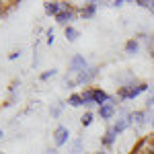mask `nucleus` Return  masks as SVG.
I'll list each match as a JSON object with an SVG mask.
<instances>
[{
	"instance_id": "nucleus-3",
	"label": "nucleus",
	"mask_w": 154,
	"mask_h": 154,
	"mask_svg": "<svg viewBox=\"0 0 154 154\" xmlns=\"http://www.w3.org/2000/svg\"><path fill=\"white\" fill-rule=\"evenodd\" d=\"M131 154H154V140L142 138L140 142L134 146V152Z\"/></svg>"
},
{
	"instance_id": "nucleus-16",
	"label": "nucleus",
	"mask_w": 154,
	"mask_h": 154,
	"mask_svg": "<svg viewBox=\"0 0 154 154\" xmlns=\"http://www.w3.org/2000/svg\"><path fill=\"white\" fill-rule=\"evenodd\" d=\"M64 35H66L68 41H76V39H78V31L70 25V27H66V29H64Z\"/></svg>"
},
{
	"instance_id": "nucleus-8",
	"label": "nucleus",
	"mask_w": 154,
	"mask_h": 154,
	"mask_svg": "<svg viewBox=\"0 0 154 154\" xmlns=\"http://www.w3.org/2000/svg\"><path fill=\"white\" fill-rule=\"evenodd\" d=\"M95 12H97V2H86L82 8L78 11V14H80L82 19H93Z\"/></svg>"
},
{
	"instance_id": "nucleus-9",
	"label": "nucleus",
	"mask_w": 154,
	"mask_h": 154,
	"mask_svg": "<svg viewBox=\"0 0 154 154\" xmlns=\"http://www.w3.org/2000/svg\"><path fill=\"white\" fill-rule=\"evenodd\" d=\"M115 115V105L113 103H105V105L99 107V117L101 119H111Z\"/></svg>"
},
{
	"instance_id": "nucleus-10",
	"label": "nucleus",
	"mask_w": 154,
	"mask_h": 154,
	"mask_svg": "<svg viewBox=\"0 0 154 154\" xmlns=\"http://www.w3.org/2000/svg\"><path fill=\"white\" fill-rule=\"evenodd\" d=\"M43 8H45V14H49V17H58L60 12H62V2H45Z\"/></svg>"
},
{
	"instance_id": "nucleus-4",
	"label": "nucleus",
	"mask_w": 154,
	"mask_h": 154,
	"mask_svg": "<svg viewBox=\"0 0 154 154\" xmlns=\"http://www.w3.org/2000/svg\"><path fill=\"white\" fill-rule=\"evenodd\" d=\"M88 66H86V60H84V56H80V54H76L74 58L70 60V66H68V70L74 72V74H80L82 70H86Z\"/></svg>"
},
{
	"instance_id": "nucleus-14",
	"label": "nucleus",
	"mask_w": 154,
	"mask_h": 154,
	"mask_svg": "<svg viewBox=\"0 0 154 154\" xmlns=\"http://www.w3.org/2000/svg\"><path fill=\"white\" fill-rule=\"evenodd\" d=\"M82 95V101L86 107L95 105V88H84V93H80Z\"/></svg>"
},
{
	"instance_id": "nucleus-13",
	"label": "nucleus",
	"mask_w": 154,
	"mask_h": 154,
	"mask_svg": "<svg viewBox=\"0 0 154 154\" xmlns=\"http://www.w3.org/2000/svg\"><path fill=\"white\" fill-rule=\"evenodd\" d=\"M111 101V97L107 95L105 91H101V88H95V105H105V103H109Z\"/></svg>"
},
{
	"instance_id": "nucleus-21",
	"label": "nucleus",
	"mask_w": 154,
	"mask_h": 154,
	"mask_svg": "<svg viewBox=\"0 0 154 154\" xmlns=\"http://www.w3.org/2000/svg\"><path fill=\"white\" fill-rule=\"evenodd\" d=\"M60 113H62V103H58L56 107H51V117H60Z\"/></svg>"
},
{
	"instance_id": "nucleus-23",
	"label": "nucleus",
	"mask_w": 154,
	"mask_h": 154,
	"mask_svg": "<svg viewBox=\"0 0 154 154\" xmlns=\"http://www.w3.org/2000/svg\"><path fill=\"white\" fill-rule=\"evenodd\" d=\"M136 4H138V6H142V8H148V4H150V2H148V0H136Z\"/></svg>"
},
{
	"instance_id": "nucleus-5",
	"label": "nucleus",
	"mask_w": 154,
	"mask_h": 154,
	"mask_svg": "<svg viewBox=\"0 0 154 154\" xmlns=\"http://www.w3.org/2000/svg\"><path fill=\"white\" fill-rule=\"evenodd\" d=\"M68 138H70L68 128L58 125V128L54 130V142H56V146H64V144H68Z\"/></svg>"
},
{
	"instance_id": "nucleus-26",
	"label": "nucleus",
	"mask_w": 154,
	"mask_h": 154,
	"mask_svg": "<svg viewBox=\"0 0 154 154\" xmlns=\"http://www.w3.org/2000/svg\"><path fill=\"white\" fill-rule=\"evenodd\" d=\"M148 8H150V12H154V0H150V4H148Z\"/></svg>"
},
{
	"instance_id": "nucleus-7",
	"label": "nucleus",
	"mask_w": 154,
	"mask_h": 154,
	"mask_svg": "<svg viewBox=\"0 0 154 154\" xmlns=\"http://www.w3.org/2000/svg\"><path fill=\"white\" fill-rule=\"evenodd\" d=\"M130 125H131V119H130V113H128V115L119 117L117 121L113 123V128H111V130L115 131V134H121V131H125V130H128Z\"/></svg>"
},
{
	"instance_id": "nucleus-24",
	"label": "nucleus",
	"mask_w": 154,
	"mask_h": 154,
	"mask_svg": "<svg viewBox=\"0 0 154 154\" xmlns=\"http://www.w3.org/2000/svg\"><path fill=\"white\" fill-rule=\"evenodd\" d=\"M48 43H49V45L54 43V31H51V29L48 31Z\"/></svg>"
},
{
	"instance_id": "nucleus-31",
	"label": "nucleus",
	"mask_w": 154,
	"mask_h": 154,
	"mask_svg": "<svg viewBox=\"0 0 154 154\" xmlns=\"http://www.w3.org/2000/svg\"><path fill=\"white\" fill-rule=\"evenodd\" d=\"M0 138H2V130H0Z\"/></svg>"
},
{
	"instance_id": "nucleus-32",
	"label": "nucleus",
	"mask_w": 154,
	"mask_h": 154,
	"mask_svg": "<svg viewBox=\"0 0 154 154\" xmlns=\"http://www.w3.org/2000/svg\"><path fill=\"white\" fill-rule=\"evenodd\" d=\"M152 39H154V35H152Z\"/></svg>"
},
{
	"instance_id": "nucleus-17",
	"label": "nucleus",
	"mask_w": 154,
	"mask_h": 154,
	"mask_svg": "<svg viewBox=\"0 0 154 154\" xmlns=\"http://www.w3.org/2000/svg\"><path fill=\"white\" fill-rule=\"evenodd\" d=\"M68 105H70V107H80V105H84L82 95H70V99H68Z\"/></svg>"
},
{
	"instance_id": "nucleus-25",
	"label": "nucleus",
	"mask_w": 154,
	"mask_h": 154,
	"mask_svg": "<svg viewBox=\"0 0 154 154\" xmlns=\"http://www.w3.org/2000/svg\"><path fill=\"white\" fill-rule=\"evenodd\" d=\"M21 56V51H12V54H8V60H17Z\"/></svg>"
},
{
	"instance_id": "nucleus-6",
	"label": "nucleus",
	"mask_w": 154,
	"mask_h": 154,
	"mask_svg": "<svg viewBox=\"0 0 154 154\" xmlns=\"http://www.w3.org/2000/svg\"><path fill=\"white\" fill-rule=\"evenodd\" d=\"M97 74H99V68H86V70H82L80 74H76V84H88L93 78H95Z\"/></svg>"
},
{
	"instance_id": "nucleus-12",
	"label": "nucleus",
	"mask_w": 154,
	"mask_h": 154,
	"mask_svg": "<svg viewBox=\"0 0 154 154\" xmlns=\"http://www.w3.org/2000/svg\"><path fill=\"white\" fill-rule=\"evenodd\" d=\"M130 119H131V123H136L138 128H142L144 123H146V111H134V113H130Z\"/></svg>"
},
{
	"instance_id": "nucleus-22",
	"label": "nucleus",
	"mask_w": 154,
	"mask_h": 154,
	"mask_svg": "<svg viewBox=\"0 0 154 154\" xmlns=\"http://www.w3.org/2000/svg\"><path fill=\"white\" fill-rule=\"evenodd\" d=\"M154 105V91H152V95H148V99H146V107H152Z\"/></svg>"
},
{
	"instance_id": "nucleus-1",
	"label": "nucleus",
	"mask_w": 154,
	"mask_h": 154,
	"mask_svg": "<svg viewBox=\"0 0 154 154\" xmlns=\"http://www.w3.org/2000/svg\"><path fill=\"white\" fill-rule=\"evenodd\" d=\"M148 88H152V86H148L146 82H131V84H123L121 88L117 91V97L121 101H131V99H136V97H140L142 93H146Z\"/></svg>"
},
{
	"instance_id": "nucleus-19",
	"label": "nucleus",
	"mask_w": 154,
	"mask_h": 154,
	"mask_svg": "<svg viewBox=\"0 0 154 154\" xmlns=\"http://www.w3.org/2000/svg\"><path fill=\"white\" fill-rule=\"evenodd\" d=\"M80 152H82V140H76V142L72 144L70 154H80Z\"/></svg>"
},
{
	"instance_id": "nucleus-27",
	"label": "nucleus",
	"mask_w": 154,
	"mask_h": 154,
	"mask_svg": "<svg viewBox=\"0 0 154 154\" xmlns=\"http://www.w3.org/2000/svg\"><path fill=\"white\" fill-rule=\"evenodd\" d=\"M150 54H152V58H154V45H150Z\"/></svg>"
},
{
	"instance_id": "nucleus-20",
	"label": "nucleus",
	"mask_w": 154,
	"mask_h": 154,
	"mask_svg": "<svg viewBox=\"0 0 154 154\" xmlns=\"http://www.w3.org/2000/svg\"><path fill=\"white\" fill-rule=\"evenodd\" d=\"M56 74H58V70H45L41 76H39V78H41V80H49V78H54Z\"/></svg>"
},
{
	"instance_id": "nucleus-15",
	"label": "nucleus",
	"mask_w": 154,
	"mask_h": 154,
	"mask_svg": "<svg viewBox=\"0 0 154 154\" xmlns=\"http://www.w3.org/2000/svg\"><path fill=\"white\" fill-rule=\"evenodd\" d=\"M138 49H140V43H138V39H130V41H128V43H125V54H136V51H138Z\"/></svg>"
},
{
	"instance_id": "nucleus-18",
	"label": "nucleus",
	"mask_w": 154,
	"mask_h": 154,
	"mask_svg": "<svg viewBox=\"0 0 154 154\" xmlns=\"http://www.w3.org/2000/svg\"><path fill=\"white\" fill-rule=\"evenodd\" d=\"M93 117H95V115H93L91 111H86L82 117H80V123H82L84 128H86V125H91V123H93Z\"/></svg>"
},
{
	"instance_id": "nucleus-28",
	"label": "nucleus",
	"mask_w": 154,
	"mask_h": 154,
	"mask_svg": "<svg viewBox=\"0 0 154 154\" xmlns=\"http://www.w3.org/2000/svg\"><path fill=\"white\" fill-rule=\"evenodd\" d=\"M48 154H58V150H49V152Z\"/></svg>"
},
{
	"instance_id": "nucleus-2",
	"label": "nucleus",
	"mask_w": 154,
	"mask_h": 154,
	"mask_svg": "<svg viewBox=\"0 0 154 154\" xmlns=\"http://www.w3.org/2000/svg\"><path fill=\"white\" fill-rule=\"evenodd\" d=\"M76 14L78 12L74 11L72 6H68V8H62V12H60L58 17H56V23H60V25H64V27H70V23L76 19Z\"/></svg>"
},
{
	"instance_id": "nucleus-29",
	"label": "nucleus",
	"mask_w": 154,
	"mask_h": 154,
	"mask_svg": "<svg viewBox=\"0 0 154 154\" xmlns=\"http://www.w3.org/2000/svg\"><path fill=\"white\" fill-rule=\"evenodd\" d=\"M150 125H152V128H154V115H152V121H150Z\"/></svg>"
},
{
	"instance_id": "nucleus-30",
	"label": "nucleus",
	"mask_w": 154,
	"mask_h": 154,
	"mask_svg": "<svg viewBox=\"0 0 154 154\" xmlns=\"http://www.w3.org/2000/svg\"><path fill=\"white\" fill-rule=\"evenodd\" d=\"M95 154H107V152H95Z\"/></svg>"
},
{
	"instance_id": "nucleus-11",
	"label": "nucleus",
	"mask_w": 154,
	"mask_h": 154,
	"mask_svg": "<svg viewBox=\"0 0 154 154\" xmlns=\"http://www.w3.org/2000/svg\"><path fill=\"white\" fill-rule=\"evenodd\" d=\"M115 136H117V134H115V131L109 128V130H107L105 134H103V138H101V144H103L105 148H111V146L115 144Z\"/></svg>"
},
{
	"instance_id": "nucleus-33",
	"label": "nucleus",
	"mask_w": 154,
	"mask_h": 154,
	"mask_svg": "<svg viewBox=\"0 0 154 154\" xmlns=\"http://www.w3.org/2000/svg\"><path fill=\"white\" fill-rule=\"evenodd\" d=\"M152 140H154V138H152Z\"/></svg>"
}]
</instances>
